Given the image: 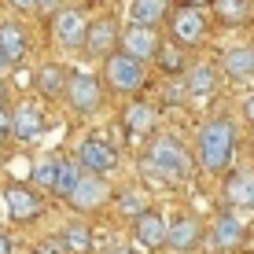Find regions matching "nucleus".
I'll use <instances>...</instances> for the list:
<instances>
[{
    "mask_svg": "<svg viewBox=\"0 0 254 254\" xmlns=\"http://www.w3.org/2000/svg\"><path fill=\"white\" fill-rule=\"evenodd\" d=\"M236 155V126L229 115L210 118L199 133V166L206 173H225Z\"/></svg>",
    "mask_w": 254,
    "mask_h": 254,
    "instance_id": "nucleus-1",
    "label": "nucleus"
},
{
    "mask_svg": "<svg viewBox=\"0 0 254 254\" xmlns=\"http://www.w3.org/2000/svg\"><path fill=\"white\" fill-rule=\"evenodd\" d=\"M147 166H151L155 173H162V177H185L188 173V151H185V144H181L177 136H155L151 140V147H147Z\"/></svg>",
    "mask_w": 254,
    "mask_h": 254,
    "instance_id": "nucleus-2",
    "label": "nucleus"
},
{
    "mask_svg": "<svg viewBox=\"0 0 254 254\" xmlns=\"http://www.w3.org/2000/svg\"><path fill=\"white\" fill-rule=\"evenodd\" d=\"M66 103L77 111V115H96L103 103V92H100V81H96L92 74H85V70H74V74H66Z\"/></svg>",
    "mask_w": 254,
    "mask_h": 254,
    "instance_id": "nucleus-3",
    "label": "nucleus"
},
{
    "mask_svg": "<svg viewBox=\"0 0 254 254\" xmlns=\"http://www.w3.org/2000/svg\"><path fill=\"white\" fill-rule=\"evenodd\" d=\"M170 30H173V45H181V48L203 45V41H206V19H203V11H199V4L188 0L185 7H177Z\"/></svg>",
    "mask_w": 254,
    "mask_h": 254,
    "instance_id": "nucleus-4",
    "label": "nucleus"
},
{
    "mask_svg": "<svg viewBox=\"0 0 254 254\" xmlns=\"http://www.w3.org/2000/svg\"><path fill=\"white\" fill-rule=\"evenodd\" d=\"M103 74H107L111 89H118V92H136L140 85H144V63L133 59V56H126V52H111Z\"/></svg>",
    "mask_w": 254,
    "mask_h": 254,
    "instance_id": "nucleus-5",
    "label": "nucleus"
},
{
    "mask_svg": "<svg viewBox=\"0 0 254 254\" xmlns=\"http://www.w3.org/2000/svg\"><path fill=\"white\" fill-rule=\"evenodd\" d=\"M66 203L74 206L77 214H89V210L103 206L107 203V185H103V177L100 173H81V181L66 191Z\"/></svg>",
    "mask_w": 254,
    "mask_h": 254,
    "instance_id": "nucleus-6",
    "label": "nucleus"
},
{
    "mask_svg": "<svg viewBox=\"0 0 254 254\" xmlns=\"http://www.w3.org/2000/svg\"><path fill=\"white\" fill-rule=\"evenodd\" d=\"M52 30H56V41H59L63 48H81L89 22H85V15L77 11V7L63 4V7L56 11V19H52Z\"/></svg>",
    "mask_w": 254,
    "mask_h": 254,
    "instance_id": "nucleus-7",
    "label": "nucleus"
},
{
    "mask_svg": "<svg viewBox=\"0 0 254 254\" xmlns=\"http://www.w3.org/2000/svg\"><path fill=\"white\" fill-rule=\"evenodd\" d=\"M4 206H7V214H11L19 225L41 217V195L33 188H26V185H7L4 188Z\"/></svg>",
    "mask_w": 254,
    "mask_h": 254,
    "instance_id": "nucleus-8",
    "label": "nucleus"
},
{
    "mask_svg": "<svg viewBox=\"0 0 254 254\" xmlns=\"http://www.w3.org/2000/svg\"><path fill=\"white\" fill-rule=\"evenodd\" d=\"M77 162H81V170L85 173H111L115 170V162H118V155H115V147L107 144V140H81V147H77Z\"/></svg>",
    "mask_w": 254,
    "mask_h": 254,
    "instance_id": "nucleus-9",
    "label": "nucleus"
},
{
    "mask_svg": "<svg viewBox=\"0 0 254 254\" xmlns=\"http://www.w3.org/2000/svg\"><path fill=\"white\" fill-rule=\"evenodd\" d=\"M118 45H122V52H126V56H133V59H140V63H147V59L159 52V37H155V26L133 22L129 30H122Z\"/></svg>",
    "mask_w": 254,
    "mask_h": 254,
    "instance_id": "nucleus-10",
    "label": "nucleus"
},
{
    "mask_svg": "<svg viewBox=\"0 0 254 254\" xmlns=\"http://www.w3.org/2000/svg\"><path fill=\"white\" fill-rule=\"evenodd\" d=\"M118 37H122V30H118V22L115 19H96V22H89V30H85V52L89 56H103L107 59L111 52H115V45H118Z\"/></svg>",
    "mask_w": 254,
    "mask_h": 254,
    "instance_id": "nucleus-11",
    "label": "nucleus"
},
{
    "mask_svg": "<svg viewBox=\"0 0 254 254\" xmlns=\"http://www.w3.org/2000/svg\"><path fill=\"white\" fill-rule=\"evenodd\" d=\"M199 240H203V225L191 214H181L166 225V247H173V251H191V247H199Z\"/></svg>",
    "mask_w": 254,
    "mask_h": 254,
    "instance_id": "nucleus-12",
    "label": "nucleus"
},
{
    "mask_svg": "<svg viewBox=\"0 0 254 254\" xmlns=\"http://www.w3.org/2000/svg\"><path fill=\"white\" fill-rule=\"evenodd\" d=\"M133 240H136L144 251L166 247V221L155 214V210H144V214H136V217H133Z\"/></svg>",
    "mask_w": 254,
    "mask_h": 254,
    "instance_id": "nucleus-13",
    "label": "nucleus"
},
{
    "mask_svg": "<svg viewBox=\"0 0 254 254\" xmlns=\"http://www.w3.org/2000/svg\"><path fill=\"white\" fill-rule=\"evenodd\" d=\"M45 133V118H41V111L33 107V103H19V107L11 111V136L22 140V144H30V140H37Z\"/></svg>",
    "mask_w": 254,
    "mask_h": 254,
    "instance_id": "nucleus-14",
    "label": "nucleus"
},
{
    "mask_svg": "<svg viewBox=\"0 0 254 254\" xmlns=\"http://www.w3.org/2000/svg\"><path fill=\"white\" fill-rule=\"evenodd\" d=\"M225 199L232 206H254V173L251 170H236L225 181Z\"/></svg>",
    "mask_w": 254,
    "mask_h": 254,
    "instance_id": "nucleus-15",
    "label": "nucleus"
},
{
    "mask_svg": "<svg viewBox=\"0 0 254 254\" xmlns=\"http://www.w3.org/2000/svg\"><path fill=\"white\" fill-rule=\"evenodd\" d=\"M0 52H4L7 66L22 63V56H26V30L19 22H0Z\"/></svg>",
    "mask_w": 254,
    "mask_h": 254,
    "instance_id": "nucleus-16",
    "label": "nucleus"
},
{
    "mask_svg": "<svg viewBox=\"0 0 254 254\" xmlns=\"http://www.w3.org/2000/svg\"><path fill=\"white\" fill-rule=\"evenodd\" d=\"M214 85H217L214 66H206V63L188 66V74H185V89H188V96H195V100H206V96H214Z\"/></svg>",
    "mask_w": 254,
    "mask_h": 254,
    "instance_id": "nucleus-17",
    "label": "nucleus"
},
{
    "mask_svg": "<svg viewBox=\"0 0 254 254\" xmlns=\"http://www.w3.org/2000/svg\"><path fill=\"white\" fill-rule=\"evenodd\" d=\"M210 240H214V247H240L243 240V225L236 214H217L214 229H210Z\"/></svg>",
    "mask_w": 254,
    "mask_h": 254,
    "instance_id": "nucleus-18",
    "label": "nucleus"
},
{
    "mask_svg": "<svg viewBox=\"0 0 254 254\" xmlns=\"http://www.w3.org/2000/svg\"><path fill=\"white\" fill-rule=\"evenodd\" d=\"M221 66H225V74H229V77H236V81L251 77L254 74V48H232V52H225Z\"/></svg>",
    "mask_w": 254,
    "mask_h": 254,
    "instance_id": "nucleus-19",
    "label": "nucleus"
},
{
    "mask_svg": "<svg viewBox=\"0 0 254 254\" xmlns=\"http://www.w3.org/2000/svg\"><path fill=\"white\" fill-rule=\"evenodd\" d=\"M122 122H126V129L133 136H144V133H151V129H155V111L147 107V103L136 100V103H129V107H126V118H122Z\"/></svg>",
    "mask_w": 254,
    "mask_h": 254,
    "instance_id": "nucleus-20",
    "label": "nucleus"
},
{
    "mask_svg": "<svg viewBox=\"0 0 254 254\" xmlns=\"http://www.w3.org/2000/svg\"><path fill=\"white\" fill-rule=\"evenodd\" d=\"M37 89L41 96H63L66 89V70L59 66V63H45L37 70Z\"/></svg>",
    "mask_w": 254,
    "mask_h": 254,
    "instance_id": "nucleus-21",
    "label": "nucleus"
},
{
    "mask_svg": "<svg viewBox=\"0 0 254 254\" xmlns=\"http://www.w3.org/2000/svg\"><path fill=\"white\" fill-rule=\"evenodd\" d=\"M166 7H170V0H133L129 15H133V22H140V26H155V22L166 19Z\"/></svg>",
    "mask_w": 254,
    "mask_h": 254,
    "instance_id": "nucleus-22",
    "label": "nucleus"
},
{
    "mask_svg": "<svg viewBox=\"0 0 254 254\" xmlns=\"http://www.w3.org/2000/svg\"><path fill=\"white\" fill-rule=\"evenodd\" d=\"M217 11V19L229 22V26H240L251 19V0H210Z\"/></svg>",
    "mask_w": 254,
    "mask_h": 254,
    "instance_id": "nucleus-23",
    "label": "nucleus"
},
{
    "mask_svg": "<svg viewBox=\"0 0 254 254\" xmlns=\"http://www.w3.org/2000/svg\"><path fill=\"white\" fill-rule=\"evenodd\" d=\"M63 243H66V254H89L92 251V229L81 221L66 225L63 229Z\"/></svg>",
    "mask_w": 254,
    "mask_h": 254,
    "instance_id": "nucleus-24",
    "label": "nucleus"
},
{
    "mask_svg": "<svg viewBox=\"0 0 254 254\" xmlns=\"http://www.w3.org/2000/svg\"><path fill=\"white\" fill-rule=\"evenodd\" d=\"M81 173H85V170H81V162H77V159H59V170H56V188H52V191L66 199V191L74 188L77 181H81Z\"/></svg>",
    "mask_w": 254,
    "mask_h": 254,
    "instance_id": "nucleus-25",
    "label": "nucleus"
},
{
    "mask_svg": "<svg viewBox=\"0 0 254 254\" xmlns=\"http://www.w3.org/2000/svg\"><path fill=\"white\" fill-rule=\"evenodd\" d=\"M155 56H159V66L166 74H181V70H185V52H181V45H166V48L159 45Z\"/></svg>",
    "mask_w": 254,
    "mask_h": 254,
    "instance_id": "nucleus-26",
    "label": "nucleus"
},
{
    "mask_svg": "<svg viewBox=\"0 0 254 254\" xmlns=\"http://www.w3.org/2000/svg\"><path fill=\"white\" fill-rule=\"evenodd\" d=\"M56 170H59V159H52V155H45L37 166H33V185H41V188H56Z\"/></svg>",
    "mask_w": 254,
    "mask_h": 254,
    "instance_id": "nucleus-27",
    "label": "nucleus"
},
{
    "mask_svg": "<svg viewBox=\"0 0 254 254\" xmlns=\"http://www.w3.org/2000/svg\"><path fill=\"white\" fill-rule=\"evenodd\" d=\"M118 210H122L126 217L144 214V210H147V203H144V191H140V188H126V191L118 195Z\"/></svg>",
    "mask_w": 254,
    "mask_h": 254,
    "instance_id": "nucleus-28",
    "label": "nucleus"
},
{
    "mask_svg": "<svg viewBox=\"0 0 254 254\" xmlns=\"http://www.w3.org/2000/svg\"><path fill=\"white\" fill-rule=\"evenodd\" d=\"M37 254H66L63 236H56V240H41V243H37Z\"/></svg>",
    "mask_w": 254,
    "mask_h": 254,
    "instance_id": "nucleus-29",
    "label": "nucleus"
},
{
    "mask_svg": "<svg viewBox=\"0 0 254 254\" xmlns=\"http://www.w3.org/2000/svg\"><path fill=\"white\" fill-rule=\"evenodd\" d=\"M66 0H33V11H45V15H56Z\"/></svg>",
    "mask_w": 254,
    "mask_h": 254,
    "instance_id": "nucleus-30",
    "label": "nucleus"
},
{
    "mask_svg": "<svg viewBox=\"0 0 254 254\" xmlns=\"http://www.w3.org/2000/svg\"><path fill=\"white\" fill-rule=\"evenodd\" d=\"M185 85H166V100H170V103H181V100H185Z\"/></svg>",
    "mask_w": 254,
    "mask_h": 254,
    "instance_id": "nucleus-31",
    "label": "nucleus"
},
{
    "mask_svg": "<svg viewBox=\"0 0 254 254\" xmlns=\"http://www.w3.org/2000/svg\"><path fill=\"white\" fill-rule=\"evenodd\" d=\"M7 133H11V115L0 107V136H7Z\"/></svg>",
    "mask_w": 254,
    "mask_h": 254,
    "instance_id": "nucleus-32",
    "label": "nucleus"
},
{
    "mask_svg": "<svg viewBox=\"0 0 254 254\" xmlns=\"http://www.w3.org/2000/svg\"><path fill=\"white\" fill-rule=\"evenodd\" d=\"M243 118L254 126V96H247V103H243Z\"/></svg>",
    "mask_w": 254,
    "mask_h": 254,
    "instance_id": "nucleus-33",
    "label": "nucleus"
},
{
    "mask_svg": "<svg viewBox=\"0 0 254 254\" xmlns=\"http://www.w3.org/2000/svg\"><path fill=\"white\" fill-rule=\"evenodd\" d=\"M0 254H15V247H11V240H7L4 232H0Z\"/></svg>",
    "mask_w": 254,
    "mask_h": 254,
    "instance_id": "nucleus-34",
    "label": "nucleus"
},
{
    "mask_svg": "<svg viewBox=\"0 0 254 254\" xmlns=\"http://www.w3.org/2000/svg\"><path fill=\"white\" fill-rule=\"evenodd\" d=\"M11 7H19V11H33V0H11Z\"/></svg>",
    "mask_w": 254,
    "mask_h": 254,
    "instance_id": "nucleus-35",
    "label": "nucleus"
},
{
    "mask_svg": "<svg viewBox=\"0 0 254 254\" xmlns=\"http://www.w3.org/2000/svg\"><path fill=\"white\" fill-rule=\"evenodd\" d=\"M4 100H7V89H4V81H0V107H4Z\"/></svg>",
    "mask_w": 254,
    "mask_h": 254,
    "instance_id": "nucleus-36",
    "label": "nucleus"
},
{
    "mask_svg": "<svg viewBox=\"0 0 254 254\" xmlns=\"http://www.w3.org/2000/svg\"><path fill=\"white\" fill-rule=\"evenodd\" d=\"M115 254H140V251H129V247H118Z\"/></svg>",
    "mask_w": 254,
    "mask_h": 254,
    "instance_id": "nucleus-37",
    "label": "nucleus"
},
{
    "mask_svg": "<svg viewBox=\"0 0 254 254\" xmlns=\"http://www.w3.org/2000/svg\"><path fill=\"white\" fill-rule=\"evenodd\" d=\"M7 66V59H4V52H0V70H4Z\"/></svg>",
    "mask_w": 254,
    "mask_h": 254,
    "instance_id": "nucleus-38",
    "label": "nucleus"
},
{
    "mask_svg": "<svg viewBox=\"0 0 254 254\" xmlns=\"http://www.w3.org/2000/svg\"><path fill=\"white\" fill-rule=\"evenodd\" d=\"M191 4H199V7H203V4H210V0H191Z\"/></svg>",
    "mask_w": 254,
    "mask_h": 254,
    "instance_id": "nucleus-39",
    "label": "nucleus"
},
{
    "mask_svg": "<svg viewBox=\"0 0 254 254\" xmlns=\"http://www.w3.org/2000/svg\"><path fill=\"white\" fill-rule=\"evenodd\" d=\"M33 254H37V251H33Z\"/></svg>",
    "mask_w": 254,
    "mask_h": 254,
    "instance_id": "nucleus-40",
    "label": "nucleus"
}]
</instances>
